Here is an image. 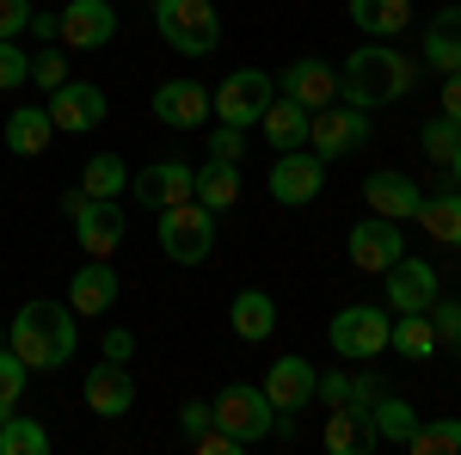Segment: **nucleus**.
I'll return each mask as SVG.
<instances>
[{
	"label": "nucleus",
	"mask_w": 461,
	"mask_h": 455,
	"mask_svg": "<svg viewBox=\"0 0 461 455\" xmlns=\"http://www.w3.org/2000/svg\"><path fill=\"white\" fill-rule=\"evenodd\" d=\"M265 394H271V406H277V413H308V406H314V394H320V369L314 363H308V357H295V350H289V357H277V363H271V369H265Z\"/></svg>",
	"instance_id": "f8f14e48"
},
{
	"label": "nucleus",
	"mask_w": 461,
	"mask_h": 455,
	"mask_svg": "<svg viewBox=\"0 0 461 455\" xmlns=\"http://www.w3.org/2000/svg\"><path fill=\"white\" fill-rule=\"evenodd\" d=\"M210 99H215V117H221V123L252 130V123L265 117V105L277 99V80H271L265 68H234V74H228V80L210 93Z\"/></svg>",
	"instance_id": "0eeeda50"
},
{
	"label": "nucleus",
	"mask_w": 461,
	"mask_h": 455,
	"mask_svg": "<svg viewBox=\"0 0 461 455\" xmlns=\"http://www.w3.org/2000/svg\"><path fill=\"white\" fill-rule=\"evenodd\" d=\"M123 234H130V222L117 210V197H86V210L74 215V241L86 259H111L123 246Z\"/></svg>",
	"instance_id": "4468645a"
},
{
	"label": "nucleus",
	"mask_w": 461,
	"mask_h": 455,
	"mask_svg": "<svg viewBox=\"0 0 461 455\" xmlns=\"http://www.w3.org/2000/svg\"><path fill=\"white\" fill-rule=\"evenodd\" d=\"M105 357L111 363H130V357H136V332H130V326H111L105 332Z\"/></svg>",
	"instance_id": "a18cd8bd"
},
{
	"label": "nucleus",
	"mask_w": 461,
	"mask_h": 455,
	"mask_svg": "<svg viewBox=\"0 0 461 455\" xmlns=\"http://www.w3.org/2000/svg\"><path fill=\"white\" fill-rule=\"evenodd\" d=\"M0 455H50V431L32 413H0Z\"/></svg>",
	"instance_id": "c756f323"
},
{
	"label": "nucleus",
	"mask_w": 461,
	"mask_h": 455,
	"mask_svg": "<svg viewBox=\"0 0 461 455\" xmlns=\"http://www.w3.org/2000/svg\"><path fill=\"white\" fill-rule=\"evenodd\" d=\"M56 19H62L56 43H68V50H105L111 37H117V6L111 0H68Z\"/></svg>",
	"instance_id": "2eb2a0df"
},
{
	"label": "nucleus",
	"mask_w": 461,
	"mask_h": 455,
	"mask_svg": "<svg viewBox=\"0 0 461 455\" xmlns=\"http://www.w3.org/2000/svg\"><path fill=\"white\" fill-rule=\"evenodd\" d=\"M382 394H388V387H382V376H375V369H363V376H351V394H345V406L369 419V406H375Z\"/></svg>",
	"instance_id": "ea45409f"
},
{
	"label": "nucleus",
	"mask_w": 461,
	"mask_h": 455,
	"mask_svg": "<svg viewBox=\"0 0 461 455\" xmlns=\"http://www.w3.org/2000/svg\"><path fill=\"white\" fill-rule=\"evenodd\" d=\"M80 191H86V197H123V191H130L123 154H93V160L80 167Z\"/></svg>",
	"instance_id": "7c9ffc66"
},
{
	"label": "nucleus",
	"mask_w": 461,
	"mask_h": 455,
	"mask_svg": "<svg viewBox=\"0 0 461 455\" xmlns=\"http://www.w3.org/2000/svg\"><path fill=\"white\" fill-rule=\"evenodd\" d=\"M210 160H247V130L215 123V130H210Z\"/></svg>",
	"instance_id": "58836bf2"
},
{
	"label": "nucleus",
	"mask_w": 461,
	"mask_h": 455,
	"mask_svg": "<svg viewBox=\"0 0 461 455\" xmlns=\"http://www.w3.org/2000/svg\"><path fill=\"white\" fill-rule=\"evenodd\" d=\"M369 419H375V437H382V443H400V450H406V437L419 431L412 400H400V394H382V400L369 406Z\"/></svg>",
	"instance_id": "2f4dec72"
},
{
	"label": "nucleus",
	"mask_w": 461,
	"mask_h": 455,
	"mask_svg": "<svg viewBox=\"0 0 461 455\" xmlns=\"http://www.w3.org/2000/svg\"><path fill=\"white\" fill-rule=\"evenodd\" d=\"M388 332H393V308H375V302H351L345 314H332V326H326L332 350L351 357V363L382 357V350H388Z\"/></svg>",
	"instance_id": "39448f33"
},
{
	"label": "nucleus",
	"mask_w": 461,
	"mask_h": 455,
	"mask_svg": "<svg viewBox=\"0 0 461 455\" xmlns=\"http://www.w3.org/2000/svg\"><path fill=\"white\" fill-rule=\"evenodd\" d=\"M32 0H0V37H19V32H32Z\"/></svg>",
	"instance_id": "79ce46f5"
},
{
	"label": "nucleus",
	"mask_w": 461,
	"mask_h": 455,
	"mask_svg": "<svg viewBox=\"0 0 461 455\" xmlns=\"http://www.w3.org/2000/svg\"><path fill=\"white\" fill-rule=\"evenodd\" d=\"M419 148H425V160H430V167H449V160L461 154V123H449V117L437 111L425 130H419Z\"/></svg>",
	"instance_id": "473e14b6"
},
{
	"label": "nucleus",
	"mask_w": 461,
	"mask_h": 455,
	"mask_svg": "<svg viewBox=\"0 0 461 455\" xmlns=\"http://www.w3.org/2000/svg\"><path fill=\"white\" fill-rule=\"evenodd\" d=\"M203 210H234L240 204V160H210V167H197V191H191Z\"/></svg>",
	"instance_id": "a878e982"
},
{
	"label": "nucleus",
	"mask_w": 461,
	"mask_h": 455,
	"mask_svg": "<svg viewBox=\"0 0 461 455\" xmlns=\"http://www.w3.org/2000/svg\"><path fill=\"white\" fill-rule=\"evenodd\" d=\"M32 32L43 37V43H56V37H62V19H56V13H32Z\"/></svg>",
	"instance_id": "09e8293b"
},
{
	"label": "nucleus",
	"mask_w": 461,
	"mask_h": 455,
	"mask_svg": "<svg viewBox=\"0 0 461 455\" xmlns=\"http://www.w3.org/2000/svg\"><path fill=\"white\" fill-rule=\"evenodd\" d=\"M50 136H56V117H50L43 105H19L13 117H6V130H0L6 154H19V160H37V154L50 148Z\"/></svg>",
	"instance_id": "4be33fe9"
},
{
	"label": "nucleus",
	"mask_w": 461,
	"mask_h": 455,
	"mask_svg": "<svg viewBox=\"0 0 461 455\" xmlns=\"http://www.w3.org/2000/svg\"><path fill=\"white\" fill-rule=\"evenodd\" d=\"M363 204H369L375 215H388V222H412L425 197H419V185H412L406 173H369L363 178Z\"/></svg>",
	"instance_id": "412c9836"
},
{
	"label": "nucleus",
	"mask_w": 461,
	"mask_h": 455,
	"mask_svg": "<svg viewBox=\"0 0 461 455\" xmlns=\"http://www.w3.org/2000/svg\"><path fill=\"white\" fill-rule=\"evenodd\" d=\"M419 86V62L412 56H400L393 43H363L357 56H345V68H339V99L345 105H393V99H406Z\"/></svg>",
	"instance_id": "f03ea898"
},
{
	"label": "nucleus",
	"mask_w": 461,
	"mask_h": 455,
	"mask_svg": "<svg viewBox=\"0 0 461 455\" xmlns=\"http://www.w3.org/2000/svg\"><path fill=\"white\" fill-rule=\"evenodd\" d=\"M320 185H326V160H320L314 148H284V154H277V167H271V178H265L271 204H284V210L314 204Z\"/></svg>",
	"instance_id": "6e6552de"
},
{
	"label": "nucleus",
	"mask_w": 461,
	"mask_h": 455,
	"mask_svg": "<svg viewBox=\"0 0 461 455\" xmlns=\"http://www.w3.org/2000/svg\"><path fill=\"white\" fill-rule=\"evenodd\" d=\"M400 252H406V234H400V222H388V215L369 210L351 228V265H357V271H375V278H382Z\"/></svg>",
	"instance_id": "ddd939ff"
},
{
	"label": "nucleus",
	"mask_w": 461,
	"mask_h": 455,
	"mask_svg": "<svg viewBox=\"0 0 461 455\" xmlns=\"http://www.w3.org/2000/svg\"><path fill=\"white\" fill-rule=\"evenodd\" d=\"M388 345L400 350V357H412V363H430L437 357V326H430V314H400L393 320V332H388Z\"/></svg>",
	"instance_id": "c85d7f7f"
},
{
	"label": "nucleus",
	"mask_w": 461,
	"mask_h": 455,
	"mask_svg": "<svg viewBox=\"0 0 461 455\" xmlns=\"http://www.w3.org/2000/svg\"><path fill=\"white\" fill-rule=\"evenodd\" d=\"M369 141V111L363 105H320L314 123H308V148H314L320 160H339V154H357Z\"/></svg>",
	"instance_id": "1a4fd4ad"
},
{
	"label": "nucleus",
	"mask_w": 461,
	"mask_h": 455,
	"mask_svg": "<svg viewBox=\"0 0 461 455\" xmlns=\"http://www.w3.org/2000/svg\"><path fill=\"white\" fill-rule=\"evenodd\" d=\"M191 443H197V455H240V450H247V443H240V437H228L221 424H210V431H197Z\"/></svg>",
	"instance_id": "37998d69"
},
{
	"label": "nucleus",
	"mask_w": 461,
	"mask_h": 455,
	"mask_svg": "<svg viewBox=\"0 0 461 455\" xmlns=\"http://www.w3.org/2000/svg\"><path fill=\"white\" fill-rule=\"evenodd\" d=\"M32 80V56L13 43V37H0V93H13V86H25Z\"/></svg>",
	"instance_id": "4c0bfd02"
},
{
	"label": "nucleus",
	"mask_w": 461,
	"mask_h": 455,
	"mask_svg": "<svg viewBox=\"0 0 461 455\" xmlns=\"http://www.w3.org/2000/svg\"><path fill=\"white\" fill-rule=\"evenodd\" d=\"M25 382H32V369L19 363V350L0 345V413H13V406L25 400Z\"/></svg>",
	"instance_id": "c9c22d12"
},
{
	"label": "nucleus",
	"mask_w": 461,
	"mask_h": 455,
	"mask_svg": "<svg viewBox=\"0 0 461 455\" xmlns=\"http://www.w3.org/2000/svg\"><path fill=\"white\" fill-rule=\"evenodd\" d=\"M160 252H167L173 265H203L215 252V210H203L197 197L167 204V210H160Z\"/></svg>",
	"instance_id": "20e7f679"
},
{
	"label": "nucleus",
	"mask_w": 461,
	"mask_h": 455,
	"mask_svg": "<svg viewBox=\"0 0 461 455\" xmlns=\"http://www.w3.org/2000/svg\"><path fill=\"white\" fill-rule=\"evenodd\" d=\"M345 394H351V376H345V369H332V376H320V394H314V400H326V406H345Z\"/></svg>",
	"instance_id": "49530a36"
},
{
	"label": "nucleus",
	"mask_w": 461,
	"mask_h": 455,
	"mask_svg": "<svg viewBox=\"0 0 461 455\" xmlns=\"http://www.w3.org/2000/svg\"><path fill=\"white\" fill-rule=\"evenodd\" d=\"M228 326H234L247 345H265V339L277 332V302H271L265 289H240L234 308H228Z\"/></svg>",
	"instance_id": "393cba45"
},
{
	"label": "nucleus",
	"mask_w": 461,
	"mask_h": 455,
	"mask_svg": "<svg viewBox=\"0 0 461 455\" xmlns=\"http://www.w3.org/2000/svg\"><path fill=\"white\" fill-rule=\"evenodd\" d=\"M6 345L19 350V363L32 376H56L74 357V345H80V314L68 302H43L37 296V302H25L19 314L6 320Z\"/></svg>",
	"instance_id": "f257e3e1"
},
{
	"label": "nucleus",
	"mask_w": 461,
	"mask_h": 455,
	"mask_svg": "<svg viewBox=\"0 0 461 455\" xmlns=\"http://www.w3.org/2000/svg\"><path fill=\"white\" fill-rule=\"evenodd\" d=\"M86 210V191H80V185H74V191H62V215H80Z\"/></svg>",
	"instance_id": "8fccbe9b"
},
{
	"label": "nucleus",
	"mask_w": 461,
	"mask_h": 455,
	"mask_svg": "<svg viewBox=\"0 0 461 455\" xmlns=\"http://www.w3.org/2000/svg\"><path fill=\"white\" fill-rule=\"evenodd\" d=\"M154 25L178 56H210L221 43V13L215 0H154Z\"/></svg>",
	"instance_id": "7ed1b4c3"
},
{
	"label": "nucleus",
	"mask_w": 461,
	"mask_h": 455,
	"mask_svg": "<svg viewBox=\"0 0 461 455\" xmlns=\"http://www.w3.org/2000/svg\"><path fill=\"white\" fill-rule=\"evenodd\" d=\"M388 308L393 314H430V302L443 296V278H437V265H425V259H393L388 271Z\"/></svg>",
	"instance_id": "9b49d317"
},
{
	"label": "nucleus",
	"mask_w": 461,
	"mask_h": 455,
	"mask_svg": "<svg viewBox=\"0 0 461 455\" xmlns=\"http://www.w3.org/2000/svg\"><path fill=\"white\" fill-rule=\"evenodd\" d=\"M456 350H461V345H456Z\"/></svg>",
	"instance_id": "6e6d98bb"
},
{
	"label": "nucleus",
	"mask_w": 461,
	"mask_h": 455,
	"mask_svg": "<svg viewBox=\"0 0 461 455\" xmlns=\"http://www.w3.org/2000/svg\"><path fill=\"white\" fill-rule=\"evenodd\" d=\"M210 424H215L210 400H185V406H178V431H185V437H197V431H210Z\"/></svg>",
	"instance_id": "c03bdc74"
},
{
	"label": "nucleus",
	"mask_w": 461,
	"mask_h": 455,
	"mask_svg": "<svg viewBox=\"0 0 461 455\" xmlns=\"http://www.w3.org/2000/svg\"><path fill=\"white\" fill-rule=\"evenodd\" d=\"M68 308L74 314H111L117 308V271H111V259H86L68 283Z\"/></svg>",
	"instance_id": "aec40b11"
},
{
	"label": "nucleus",
	"mask_w": 461,
	"mask_h": 455,
	"mask_svg": "<svg viewBox=\"0 0 461 455\" xmlns=\"http://www.w3.org/2000/svg\"><path fill=\"white\" fill-rule=\"evenodd\" d=\"M32 80H37V86H43V93H56V86L68 80V56H62L56 43H43V50H37V56H32Z\"/></svg>",
	"instance_id": "e433bc0d"
},
{
	"label": "nucleus",
	"mask_w": 461,
	"mask_h": 455,
	"mask_svg": "<svg viewBox=\"0 0 461 455\" xmlns=\"http://www.w3.org/2000/svg\"><path fill=\"white\" fill-rule=\"evenodd\" d=\"M430 326H437V345H461V302H430Z\"/></svg>",
	"instance_id": "a19ab883"
},
{
	"label": "nucleus",
	"mask_w": 461,
	"mask_h": 455,
	"mask_svg": "<svg viewBox=\"0 0 461 455\" xmlns=\"http://www.w3.org/2000/svg\"><path fill=\"white\" fill-rule=\"evenodd\" d=\"M382 437H375V419H363L351 406H332V419H326V450L332 455H351V450H375Z\"/></svg>",
	"instance_id": "cd10ccee"
},
{
	"label": "nucleus",
	"mask_w": 461,
	"mask_h": 455,
	"mask_svg": "<svg viewBox=\"0 0 461 455\" xmlns=\"http://www.w3.org/2000/svg\"><path fill=\"white\" fill-rule=\"evenodd\" d=\"M277 93L295 99V105H308V111H320V105H332V99H339V68H332V62H320V56H302L295 68L277 74Z\"/></svg>",
	"instance_id": "a211bd4d"
},
{
	"label": "nucleus",
	"mask_w": 461,
	"mask_h": 455,
	"mask_svg": "<svg viewBox=\"0 0 461 455\" xmlns=\"http://www.w3.org/2000/svg\"><path fill=\"white\" fill-rule=\"evenodd\" d=\"M308 123H314V111L284 99V93L265 105V117H258V130H265V141H271L277 154H284V148H308Z\"/></svg>",
	"instance_id": "5701e85b"
},
{
	"label": "nucleus",
	"mask_w": 461,
	"mask_h": 455,
	"mask_svg": "<svg viewBox=\"0 0 461 455\" xmlns=\"http://www.w3.org/2000/svg\"><path fill=\"white\" fill-rule=\"evenodd\" d=\"M456 246H461V234H456Z\"/></svg>",
	"instance_id": "864d4df0"
},
{
	"label": "nucleus",
	"mask_w": 461,
	"mask_h": 455,
	"mask_svg": "<svg viewBox=\"0 0 461 455\" xmlns=\"http://www.w3.org/2000/svg\"><path fill=\"white\" fill-rule=\"evenodd\" d=\"M50 117H56V130L86 136L93 123H105V93H99L93 80H62V86L50 93Z\"/></svg>",
	"instance_id": "dca6fc26"
},
{
	"label": "nucleus",
	"mask_w": 461,
	"mask_h": 455,
	"mask_svg": "<svg viewBox=\"0 0 461 455\" xmlns=\"http://www.w3.org/2000/svg\"><path fill=\"white\" fill-rule=\"evenodd\" d=\"M449 178H456V185H461V154H456V160H449Z\"/></svg>",
	"instance_id": "3c124183"
},
{
	"label": "nucleus",
	"mask_w": 461,
	"mask_h": 455,
	"mask_svg": "<svg viewBox=\"0 0 461 455\" xmlns=\"http://www.w3.org/2000/svg\"><path fill=\"white\" fill-rule=\"evenodd\" d=\"M412 455H461V419H437V424H419L406 437Z\"/></svg>",
	"instance_id": "72a5a7b5"
},
{
	"label": "nucleus",
	"mask_w": 461,
	"mask_h": 455,
	"mask_svg": "<svg viewBox=\"0 0 461 455\" xmlns=\"http://www.w3.org/2000/svg\"><path fill=\"white\" fill-rule=\"evenodd\" d=\"M130 191H136V204H142V210L185 204V197L197 191V160H185V154H167V160H154V167H142V173L130 178Z\"/></svg>",
	"instance_id": "9d476101"
},
{
	"label": "nucleus",
	"mask_w": 461,
	"mask_h": 455,
	"mask_svg": "<svg viewBox=\"0 0 461 455\" xmlns=\"http://www.w3.org/2000/svg\"><path fill=\"white\" fill-rule=\"evenodd\" d=\"M351 25L393 43V37L412 25V0H351Z\"/></svg>",
	"instance_id": "bb28decb"
},
{
	"label": "nucleus",
	"mask_w": 461,
	"mask_h": 455,
	"mask_svg": "<svg viewBox=\"0 0 461 455\" xmlns=\"http://www.w3.org/2000/svg\"><path fill=\"white\" fill-rule=\"evenodd\" d=\"M419 228L456 246V234H461V197H425V204H419Z\"/></svg>",
	"instance_id": "f704fd0d"
},
{
	"label": "nucleus",
	"mask_w": 461,
	"mask_h": 455,
	"mask_svg": "<svg viewBox=\"0 0 461 455\" xmlns=\"http://www.w3.org/2000/svg\"><path fill=\"white\" fill-rule=\"evenodd\" d=\"M0 345H6V326H0Z\"/></svg>",
	"instance_id": "603ef678"
},
{
	"label": "nucleus",
	"mask_w": 461,
	"mask_h": 455,
	"mask_svg": "<svg viewBox=\"0 0 461 455\" xmlns=\"http://www.w3.org/2000/svg\"><path fill=\"white\" fill-rule=\"evenodd\" d=\"M443 117L461 123V74H443Z\"/></svg>",
	"instance_id": "de8ad7c7"
},
{
	"label": "nucleus",
	"mask_w": 461,
	"mask_h": 455,
	"mask_svg": "<svg viewBox=\"0 0 461 455\" xmlns=\"http://www.w3.org/2000/svg\"><path fill=\"white\" fill-rule=\"evenodd\" d=\"M80 394H86V406H93L99 419H123V413L136 406V376L105 357V363L86 369V387H80Z\"/></svg>",
	"instance_id": "6ab92c4d"
},
{
	"label": "nucleus",
	"mask_w": 461,
	"mask_h": 455,
	"mask_svg": "<svg viewBox=\"0 0 461 455\" xmlns=\"http://www.w3.org/2000/svg\"><path fill=\"white\" fill-rule=\"evenodd\" d=\"M425 68L461 74V6H443L425 25Z\"/></svg>",
	"instance_id": "b1692460"
},
{
	"label": "nucleus",
	"mask_w": 461,
	"mask_h": 455,
	"mask_svg": "<svg viewBox=\"0 0 461 455\" xmlns=\"http://www.w3.org/2000/svg\"><path fill=\"white\" fill-rule=\"evenodd\" d=\"M210 413H215V424H221L228 437H240V443H265V437H271V419H277L271 394L258 382H228L210 400Z\"/></svg>",
	"instance_id": "423d86ee"
},
{
	"label": "nucleus",
	"mask_w": 461,
	"mask_h": 455,
	"mask_svg": "<svg viewBox=\"0 0 461 455\" xmlns=\"http://www.w3.org/2000/svg\"><path fill=\"white\" fill-rule=\"evenodd\" d=\"M154 117H160L167 130H197L203 117H215V99L197 80H160V86H154Z\"/></svg>",
	"instance_id": "f3484780"
},
{
	"label": "nucleus",
	"mask_w": 461,
	"mask_h": 455,
	"mask_svg": "<svg viewBox=\"0 0 461 455\" xmlns=\"http://www.w3.org/2000/svg\"><path fill=\"white\" fill-rule=\"evenodd\" d=\"M111 6H117V0H111Z\"/></svg>",
	"instance_id": "5fc2aeb1"
}]
</instances>
